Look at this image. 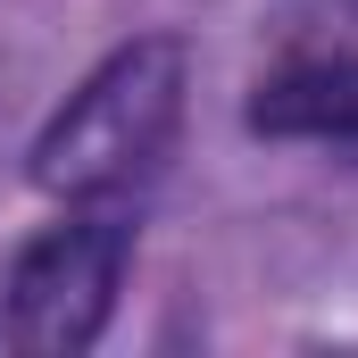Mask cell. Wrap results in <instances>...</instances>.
<instances>
[{"label": "cell", "instance_id": "1", "mask_svg": "<svg viewBox=\"0 0 358 358\" xmlns=\"http://www.w3.org/2000/svg\"><path fill=\"white\" fill-rule=\"evenodd\" d=\"M183 92H192V50L176 34H134L117 42L67 108L34 134V183L76 208V200H134L167 167L183 134Z\"/></svg>", "mask_w": 358, "mask_h": 358}, {"label": "cell", "instance_id": "2", "mask_svg": "<svg viewBox=\"0 0 358 358\" xmlns=\"http://www.w3.org/2000/svg\"><path fill=\"white\" fill-rule=\"evenodd\" d=\"M134 267V200H76L8 267V342L25 358H84Z\"/></svg>", "mask_w": 358, "mask_h": 358}, {"label": "cell", "instance_id": "3", "mask_svg": "<svg viewBox=\"0 0 358 358\" xmlns=\"http://www.w3.org/2000/svg\"><path fill=\"white\" fill-rule=\"evenodd\" d=\"M250 134L358 150V42H300L250 92Z\"/></svg>", "mask_w": 358, "mask_h": 358}]
</instances>
